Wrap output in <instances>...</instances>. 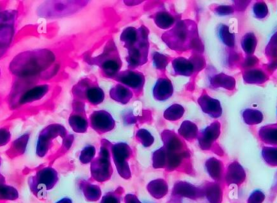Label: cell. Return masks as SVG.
Returning <instances> with one entry per match:
<instances>
[{
	"mask_svg": "<svg viewBox=\"0 0 277 203\" xmlns=\"http://www.w3.org/2000/svg\"><path fill=\"white\" fill-rule=\"evenodd\" d=\"M55 55L46 49L24 51L16 55L9 65V70L20 79H31L52 67Z\"/></svg>",
	"mask_w": 277,
	"mask_h": 203,
	"instance_id": "cell-1",
	"label": "cell"
},
{
	"mask_svg": "<svg viewBox=\"0 0 277 203\" xmlns=\"http://www.w3.org/2000/svg\"><path fill=\"white\" fill-rule=\"evenodd\" d=\"M146 30L145 28L136 30L131 27L122 33L121 39L125 42V47L129 51L128 62L130 67H138L147 62L148 42Z\"/></svg>",
	"mask_w": 277,
	"mask_h": 203,
	"instance_id": "cell-2",
	"label": "cell"
},
{
	"mask_svg": "<svg viewBox=\"0 0 277 203\" xmlns=\"http://www.w3.org/2000/svg\"><path fill=\"white\" fill-rule=\"evenodd\" d=\"M162 37L171 49L187 50L193 46L196 39V27L194 22L183 20L179 22L173 30L165 33Z\"/></svg>",
	"mask_w": 277,
	"mask_h": 203,
	"instance_id": "cell-3",
	"label": "cell"
},
{
	"mask_svg": "<svg viewBox=\"0 0 277 203\" xmlns=\"http://www.w3.org/2000/svg\"><path fill=\"white\" fill-rule=\"evenodd\" d=\"M58 181V174L52 168H45L39 170L35 176L30 178V189L36 196L41 197L44 194V190H52Z\"/></svg>",
	"mask_w": 277,
	"mask_h": 203,
	"instance_id": "cell-4",
	"label": "cell"
},
{
	"mask_svg": "<svg viewBox=\"0 0 277 203\" xmlns=\"http://www.w3.org/2000/svg\"><path fill=\"white\" fill-rule=\"evenodd\" d=\"M67 131L63 125L59 124H53L48 125L45 129L41 131L38 138V144H37V155L39 157H45L48 153L52 142L58 137L66 138Z\"/></svg>",
	"mask_w": 277,
	"mask_h": 203,
	"instance_id": "cell-5",
	"label": "cell"
},
{
	"mask_svg": "<svg viewBox=\"0 0 277 203\" xmlns=\"http://www.w3.org/2000/svg\"><path fill=\"white\" fill-rule=\"evenodd\" d=\"M84 85H85V88L83 86L81 82H80L78 85L73 88V93L75 96H81V98L85 97L92 105H98L103 102L104 92L99 87L96 85L90 87L88 84H84Z\"/></svg>",
	"mask_w": 277,
	"mask_h": 203,
	"instance_id": "cell-6",
	"label": "cell"
},
{
	"mask_svg": "<svg viewBox=\"0 0 277 203\" xmlns=\"http://www.w3.org/2000/svg\"><path fill=\"white\" fill-rule=\"evenodd\" d=\"M91 125L98 133H105L114 129V120L110 113L104 110L94 112L90 117Z\"/></svg>",
	"mask_w": 277,
	"mask_h": 203,
	"instance_id": "cell-7",
	"label": "cell"
},
{
	"mask_svg": "<svg viewBox=\"0 0 277 203\" xmlns=\"http://www.w3.org/2000/svg\"><path fill=\"white\" fill-rule=\"evenodd\" d=\"M109 53H110V51H109ZM109 53H106L100 56V61L102 63H100V67L103 72L106 74V77H114L121 68L122 63H121L120 57H118V55L112 58V55L117 52L114 53V51H113L111 55Z\"/></svg>",
	"mask_w": 277,
	"mask_h": 203,
	"instance_id": "cell-8",
	"label": "cell"
},
{
	"mask_svg": "<svg viewBox=\"0 0 277 203\" xmlns=\"http://www.w3.org/2000/svg\"><path fill=\"white\" fill-rule=\"evenodd\" d=\"M48 91H49V86L47 84H41V85L31 87L22 94L20 99L16 103V109L19 106L26 105V104L40 100L45 96V94L47 93Z\"/></svg>",
	"mask_w": 277,
	"mask_h": 203,
	"instance_id": "cell-9",
	"label": "cell"
},
{
	"mask_svg": "<svg viewBox=\"0 0 277 203\" xmlns=\"http://www.w3.org/2000/svg\"><path fill=\"white\" fill-rule=\"evenodd\" d=\"M117 80L133 88L134 90H140L144 86V75L136 71H123L118 74Z\"/></svg>",
	"mask_w": 277,
	"mask_h": 203,
	"instance_id": "cell-10",
	"label": "cell"
},
{
	"mask_svg": "<svg viewBox=\"0 0 277 203\" xmlns=\"http://www.w3.org/2000/svg\"><path fill=\"white\" fill-rule=\"evenodd\" d=\"M173 91L172 83L168 79H159L154 88V97L158 100H167L173 95Z\"/></svg>",
	"mask_w": 277,
	"mask_h": 203,
	"instance_id": "cell-11",
	"label": "cell"
},
{
	"mask_svg": "<svg viewBox=\"0 0 277 203\" xmlns=\"http://www.w3.org/2000/svg\"><path fill=\"white\" fill-rule=\"evenodd\" d=\"M14 26L0 28V59L6 54L13 40Z\"/></svg>",
	"mask_w": 277,
	"mask_h": 203,
	"instance_id": "cell-12",
	"label": "cell"
},
{
	"mask_svg": "<svg viewBox=\"0 0 277 203\" xmlns=\"http://www.w3.org/2000/svg\"><path fill=\"white\" fill-rule=\"evenodd\" d=\"M195 64L194 61L190 59V60L183 58H179L173 61V67L175 72L183 75H191L194 73Z\"/></svg>",
	"mask_w": 277,
	"mask_h": 203,
	"instance_id": "cell-13",
	"label": "cell"
},
{
	"mask_svg": "<svg viewBox=\"0 0 277 203\" xmlns=\"http://www.w3.org/2000/svg\"><path fill=\"white\" fill-rule=\"evenodd\" d=\"M29 139H30V134H24L14 141L12 147L8 151V156H10V157H16L24 154L26 153Z\"/></svg>",
	"mask_w": 277,
	"mask_h": 203,
	"instance_id": "cell-14",
	"label": "cell"
},
{
	"mask_svg": "<svg viewBox=\"0 0 277 203\" xmlns=\"http://www.w3.org/2000/svg\"><path fill=\"white\" fill-rule=\"evenodd\" d=\"M110 96L116 102L122 104L128 103L132 96V91L122 84H118L110 91Z\"/></svg>",
	"mask_w": 277,
	"mask_h": 203,
	"instance_id": "cell-15",
	"label": "cell"
},
{
	"mask_svg": "<svg viewBox=\"0 0 277 203\" xmlns=\"http://www.w3.org/2000/svg\"><path fill=\"white\" fill-rule=\"evenodd\" d=\"M69 124L73 131L77 133H84L88 129V121L85 116L81 114H72L69 118Z\"/></svg>",
	"mask_w": 277,
	"mask_h": 203,
	"instance_id": "cell-16",
	"label": "cell"
},
{
	"mask_svg": "<svg viewBox=\"0 0 277 203\" xmlns=\"http://www.w3.org/2000/svg\"><path fill=\"white\" fill-rule=\"evenodd\" d=\"M19 193L15 188L4 183L0 184V200H16Z\"/></svg>",
	"mask_w": 277,
	"mask_h": 203,
	"instance_id": "cell-17",
	"label": "cell"
},
{
	"mask_svg": "<svg viewBox=\"0 0 277 203\" xmlns=\"http://www.w3.org/2000/svg\"><path fill=\"white\" fill-rule=\"evenodd\" d=\"M197 131L198 130H197L195 124L192 123L191 121H187L182 124L181 127L179 129V134L185 139L191 140L195 138Z\"/></svg>",
	"mask_w": 277,
	"mask_h": 203,
	"instance_id": "cell-18",
	"label": "cell"
},
{
	"mask_svg": "<svg viewBox=\"0 0 277 203\" xmlns=\"http://www.w3.org/2000/svg\"><path fill=\"white\" fill-rule=\"evenodd\" d=\"M184 113V109L183 106L175 104L173 106H170L169 109L165 110L164 113V117L169 121H176L181 118Z\"/></svg>",
	"mask_w": 277,
	"mask_h": 203,
	"instance_id": "cell-19",
	"label": "cell"
},
{
	"mask_svg": "<svg viewBox=\"0 0 277 203\" xmlns=\"http://www.w3.org/2000/svg\"><path fill=\"white\" fill-rule=\"evenodd\" d=\"M17 17L16 10H7L0 12V28L7 26H14Z\"/></svg>",
	"mask_w": 277,
	"mask_h": 203,
	"instance_id": "cell-20",
	"label": "cell"
},
{
	"mask_svg": "<svg viewBox=\"0 0 277 203\" xmlns=\"http://www.w3.org/2000/svg\"><path fill=\"white\" fill-rule=\"evenodd\" d=\"M155 22L158 24V26H159L161 29H167V28L172 26L173 22H174V20H173V18L169 13L161 12V13L157 15Z\"/></svg>",
	"mask_w": 277,
	"mask_h": 203,
	"instance_id": "cell-21",
	"label": "cell"
},
{
	"mask_svg": "<svg viewBox=\"0 0 277 203\" xmlns=\"http://www.w3.org/2000/svg\"><path fill=\"white\" fill-rule=\"evenodd\" d=\"M137 138L138 139H140L142 144L145 146V147H148L150 145L153 144L154 141L153 135L146 130H140V131H138Z\"/></svg>",
	"mask_w": 277,
	"mask_h": 203,
	"instance_id": "cell-22",
	"label": "cell"
},
{
	"mask_svg": "<svg viewBox=\"0 0 277 203\" xmlns=\"http://www.w3.org/2000/svg\"><path fill=\"white\" fill-rule=\"evenodd\" d=\"M11 139L10 131L8 128H0V147H4Z\"/></svg>",
	"mask_w": 277,
	"mask_h": 203,
	"instance_id": "cell-23",
	"label": "cell"
},
{
	"mask_svg": "<svg viewBox=\"0 0 277 203\" xmlns=\"http://www.w3.org/2000/svg\"><path fill=\"white\" fill-rule=\"evenodd\" d=\"M168 63V59L164 55H161V54H156L154 56V64L156 67L158 69H163L164 67H166V65Z\"/></svg>",
	"mask_w": 277,
	"mask_h": 203,
	"instance_id": "cell-24",
	"label": "cell"
},
{
	"mask_svg": "<svg viewBox=\"0 0 277 203\" xmlns=\"http://www.w3.org/2000/svg\"><path fill=\"white\" fill-rule=\"evenodd\" d=\"M57 203H70V200L65 198V199H63L61 200V201H58Z\"/></svg>",
	"mask_w": 277,
	"mask_h": 203,
	"instance_id": "cell-25",
	"label": "cell"
},
{
	"mask_svg": "<svg viewBox=\"0 0 277 203\" xmlns=\"http://www.w3.org/2000/svg\"><path fill=\"white\" fill-rule=\"evenodd\" d=\"M4 183V177L0 174V184Z\"/></svg>",
	"mask_w": 277,
	"mask_h": 203,
	"instance_id": "cell-26",
	"label": "cell"
},
{
	"mask_svg": "<svg viewBox=\"0 0 277 203\" xmlns=\"http://www.w3.org/2000/svg\"><path fill=\"white\" fill-rule=\"evenodd\" d=\"M0 165H1V159H0Z\"/></svg>",
	"mask_w": 277,
	"mask_h": 203,
	"instance_id": "cell-27",
	"label": "cell"
},
{
	"mask_svg": "<svg viewBox=\"0 0 277 203\" xmlns=\"http://www.w3.org/2000/svg\"><path fill=\"white\" fill-rule=\"evenodd\" d=\"M0 74H1V70H0Z\"/></svg>",
	"mask_w": 277,
	"mask_h": 203,
	"instance_id": "cell-28",
	"label": "cell"
}]
</instances>
